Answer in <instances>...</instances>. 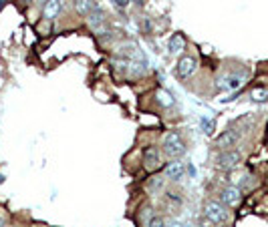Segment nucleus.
Instances as JSON below:
<instances>
[{"label":"nucleus","mask_w":268,"mask_h":227,"mask_svg":"<svg viewBox=\"0 0 268 227\" xmlns=\"http://www.w3.org/2000/svg\"><path fill=\"white\" fill-rule=\"evenodd\" d=\"M204 215H206V219H208L212 225H222V223H226L228 217H230L226 205L220 203V201H214V199L206 201V205H204Z\"/></svg>","instance_id":"f257e3e1"},{"label":"nucleus","mask_w":268,"mask_h":227,"mask_svg":"<svg viewBox=\"0 0 268 227\" xmlns=\"http://www.w3.org/2000/svg\"><path fill=\"white\" fill-rule=\"evenodd\" d=\"M162 151L170 159H180L186 153V145H184V141H182V137L178 133L170 131V133H166V137L162 141Z\"/></svg>","instance_id":"f03ea898"},{"label":"nucleus","mask_w":268,"mask_h":227,"mask_svg":"<svg viewBox=\"0 0 268 227\" xmlns=\"http://www.w3.org/2000/svg\"><path fill=\"white\" fill-rule=\"evenodd\" d=\"M196 69H198V59H196V56H192V54H186V56H182V59L178 61V65H176V75L180 79H188V77H192L196 73Z\"/></svg>","instance_id":"7ed1b4c3"},{"label":"nucleus","mask_w":268,"mask_h":227,"mask_svg":"<svg viewBox=\"0 0 268 227\" xmlns=\"http://www.w3.org/2000/svg\"><path fill=\"white\" fill-rule=\"evenodd\" d=\"M143 167L147 169L149 173L157 171V169L162 167V157H159L157 147H145V151H143Z\"/></svg>","instance_id":"20e7f679"},{"label":"nucleus","mask_w":268,"mask_h":227,"mask_svg":"<svg viewBox=\"0 0 268 227\" xmlns=\"http://www.w3.org/2000/svg\"><path fill=\"white\" fill-rule=\"evenodd\" d=\"M240 201H242V191L238 187L230 185L220 191V203H224L226 207H236V205H240Z\"/></svg>","instance_id":"39448f33"},{"label":"nucleus","mask_w":268,"mask_h":227,"mask_svg":"<svg viewBox=\"0 0 268 227\" xmlns=\"http://www.w3.org/2000/svg\"><path fill=\"white\" fill-rule=\"evenodd\" d=\"M238 163H240V153H238L236 149L222 151V155L218 157V167H220V169H226V171L234 169Z\"/></svg>","instance_id":"423d86ee"},{"label":"nucleus","mask_w":268,"mask_h":227,"mask_svg":"<svg viewBox=\"0 0 268 227\" xmlns=\"http://www.w3.org/2000/svg\"><path fill=\"white\" fill-rule=\"evenodd\" d=\"M89 26L95 30V32H105L107 30V16H105V12L101 10V8H93V12L89 14Z\"/></svg>","instance_id":"0eeeda50"},{"label":"nucleus","mask_w":268,"mask_h":227,"mask_svg":"<svg viewBox=\"0 0 268 227\" xmlns=\"http://www.w3.org/2000/svg\"><path fill=\"white\" fill-rule=\"evenodd\" d=\"M184 175H186V165L180 159H172L166 167V177L174 179V181H180V179H184Z\"/></svg>","instance_id":"6e6552de"},{"label":"nucleus","mask_w":268,"mask_h":227,"mask_svg":"<svg viewBox=\"0 0 268 227\" xmlns=\"http://www.w3.org/2000/svg\"><path fill=\"white\" fill-rule=\"evenodd\" d=\"M238 139H240V135H238V131H224L220 137H218V141H216V145L222 149V151H230L232 147H236V143H238Z\"/></svg>","instance_id":"1a4fd4ad"},{"label":"nucleus","mask_w":268,"mask_h":227,"mask_svg":"<svg viewBox=\"0 0 268 227\" xmlns=\"http://www.w3.org/2000/svg\"><path fill=\"white\" fill-rule=\"evenodd\" d=\"M63 4H61V0H48V2L44 4V18L52 20L59 12H61Z\"/></svg>","instance_id":"9d476101"},{"label":"nucleus","mask_w":268,"mask_h":227,"mask_svg":"<svg viewBox=\"0 0 268 227\" xmlns=\"http://www.w3.org/2000/svg\"><path fill=\"white\" fill-rule=\"evenodd\" d=\"M73 6H75V10L79 14L89 16L93 12V8H95V2H93V0H73Z\"/></svg>","instance_id":"9b49d317"},{"label":"nucleus","mask_w":268,"mask_h":227,"mask_svg":"<svg viewBox=\"0 0 268 227\" xmlns=\"http://www.w3.org/2000/svg\"><path fill=\"white\" fill-rule=\"evenodd\" d=\"M186 48V38L182 36V34H174L172 38H170V52H182Z\"/></svg>","instance_id":"f8f14e48"},{"label":"nucleus","mask_w":268,"mask_h":227,"mask_svg":"<svg viewBox=\"0 0 268 227\" xmlns=\"http://www.w3.org/2000/svg\"><path fill=\"white\" fill-rule=\"evenodd\" d=\"M242 85V79H238V77H226V79H220V89H224V91H234V89H238Z\"/></svg>","instance_id":"ddd939ff"},{"label":"nucleus","mask_w":268,"mask_h":227,"mask_svg":"<svg viewBox=\"0 0 268 227\" xmlns=\"http://www.w3.org/2000/svg\"><path fill=\"white\" fill-rule=\"evenodd\" d=\"M252 99L256 103H268V89H254L252 91Z\"/></svg>","instance_id":"4468645a"},{"label":"nucleus","mask_w":268,"mask_h":227,"mask_svg":"<svg viewBox=\"0 0 268 227\" xmlns=\"http://www.w3.org/2000/svg\"><path fill=\"white\" fill-rule=\"evenodd\" d=\"M145 227H166V219L162 215H151V219L147 221Z\"/></svg>","instance_id":"2eb2a0df"},{"label":"nucleus","mask_w":268,"mask_h":227,"mask_svg":"<svg viewBox=\"0 0 268 227\" xmlns=\"http://www.w3.org/2000/svg\"><path fill=\"white\" fill-rule=\"evenodd\" d=\"M157 101L162 103L164 107H172V103H174V101H172V97H170L166 91H159V93H157Z\"/></svg>","instance_id":"dca6fc26"},{"label":"nucleus","mask_w":268,"mask_h":227,"mask_svg":"<svg viewBox=\"0 0 268 227\" xmlns=\"http://www.w3.org/2000/svg\"><path fill=\"white\" fill-rule=\"evenodd\" d=\"M162 187H164V179L162 177H157V179L151 181V189H162Z\"/></svg>","instance_id":"f3484780"},{"label":"nucleus","mask_w":268,"mask_h":227,"mask_svg":"<svg viewBox=\"0 0 268 227\" xmlns=\"http://www.w3.org/2000/svg\"><path fill=\"white\" fill-rule=\"evenodd\" d=\"M113 2H115L119 8H125V6L129 4V0H113Z\"/></svg>","instance_id":"a211bd4d"},{"label":"nucleus","mask_w":268,"mask_h":227,"mask_svg":"<svg viewBox=\"0 0 268 227\" xmlns=\"http://www.w3.org/2000/svg\"><path fill=\"white\" fill-rule=\"evenodd\" d=\"M40 2H42V4H46V2H48V0H40Z\"/></svg>","instance_id":"6ab92c4d"},{"label":"nucleus","mask_w":268,"mask_h":227,"mask_svg":"<svg viewBox=\"0 0 268 227\" xmlns=\"http://www.w3.org/2000/svg\"><path fill=\"white\" fill-rule=\"evenodd\" d=\"M22 2H26V4H28V2H30V0H22Z\"/></svg>","instance_id":"aec40b11"}]
</instances>
